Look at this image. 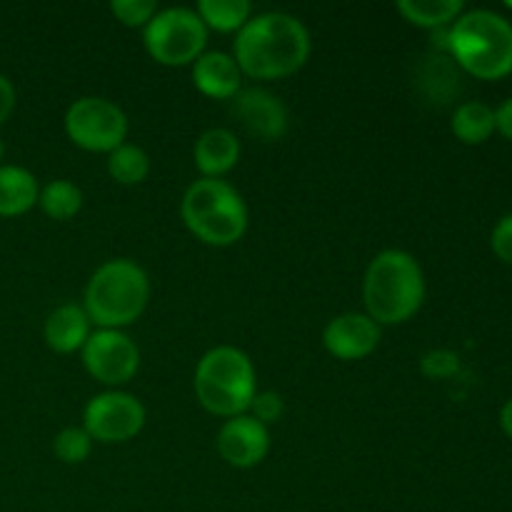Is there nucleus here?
Masks as SVG:
<instances>
[{
	"label": "nucleus",
	"mask_w": 512,
	"mask_h": 512,
	"mask_svg": "<svg viewBox=\"0 0 512 512\" xmlns=\"http://www.w3.org/2000/svg\"><path fill=\"white\" fill-rule=\"evenodd\" d=\"M38 205L50 220H70L83 208V190L70 180H50L40 188Z\"/></svg>",
	"instance_id": "nucleus-21"
},
{
	"label": "nucleus",
	"mask_w": 512,
	"mask_h": 512,
	"mask_svg": "<svg viewBox=\"0 0 512 512\" xmlns=\"http://www.w3.org/2000/svg\"><path fill=\"white\" fill-rule=\"evenodd\" d=\"M215 448L220 458L233 468H255L263 463L270 450V430L253 415H235L220 425Z\"/></svg>",
	"instance_id": "nucleus-11"
},
{
	"label": "nucleus",
	"mask_w": 512,
	"mask_h": 512,
	"mask_svg": "<svg viewBox=\"0 0 512 512\" xmlns=\"http://www.w3.org/2000/svg\"><path fill=\"white\" fill-rule=\"evenodd\" d=\"M463 10V0H398V13L410 25L428 30L450 28Z\"/></svg>",
	"instance_id": "nucleus-19"
},
{
	"label": "nucleus",
	"mask_w": 512,
	"mask_h": 512,
	"mask_svg": "<svg viewBox=\"0 0 512 512\" xmlns=\"http://www.w3.org/2000/svg\"><path fill=\"white\" fill-rule=\"evenodd\" d=\"M193 390L198 403L218 418L245 415L258 393L253 360L235 345H215L195 365Z\"/></svg>",
	"instance_id": "nucleus-5"
},
{
	"label": "nucleus",
	"mask_w": 512,
	"mask_h": 512,
	"mask_svg": "<svg viewBox=\"0 0 512 512\" xmlns=\"http://www.w3.org/2000/svg\"><path fill=\"white\" fill-rule=\"evenodd\" d=\"M233 58L255 80L288 78L308 63L310 33L303 20L283 10L253 15L235 35Z\"/></svg>",
	"instance_id": "nucleus-1"
},
{
	"label": "nucleus",
	"mask_w": 512,
	"mask_h": 512,
	"mask_svg": "<svg viewBox=\"0 0 512 512\" xmlns=\"http://www.w3.org/2000/svg\"><path fill=\"white\" fill-rule=\"evenodd\" d=\"M150 278L135 260H105L85 285L83 310L90 323L103 330H123L145 313Z\"/></svg>",
	"instance_id": "nucleus-4"
},
{
	"label": "nucleus",
	"mask_w": 512,
	"mask_h": 512,
	"mask_svg": "<svg viewBox=\"0 0 512 512\" xmlns=\"http://www.w3.org/2000/svg\"><path fill=\"white\" fill-rule=\"evenodd\" d=\"M143 43L155 63L183 68L205 53L208 28L195 8H165L143 28Z\"/></svg>",
	"instance_id": "nucleus-7"
},
{
	"label": "nucleus",
	"mask_w": 512,
	"mask_h": 512,
	"mask_svg": "<svg viewBox=\"0 0 512 512\" xmlns=\"http://www.w3.org/2000/svg\"><path fill=\"white\" fill-rule=\"evenodd\" d=\"M490 245H493V253L498 255L503 263L512 265V213L503 215V218L495 223L493 233H490Z\"/></svg>",
	"instance_id": "nucleus-27"
},
{
	"label": "nucleus",
	"mask_w": 512,
	"mask_h": 512,
	"mask_svg": "<svg viewBox=\"0 0 512 512\" xmlns=\"http://www.w3.org/2000/svg\"><path fill=\"white\" fill-rule=\"evenodd\" d=\"M83 365L98 383L108 388L130 383L140 368V350L123 330L98 328L83 345Z\"/></svg>",
	"instance_id": "nucleus-10"
},
{
	"label": "nucleus",
	"mask_w": 512,
	"mask_h": 512,
	"mask_svg": "<svg viewBox=\"0 0 512 512\" xmlns=\"http://www.w3.org/2000/svg\"><path fill=\"white\" fill-rule=\"evenodd\" d=\"M500 428L505 430V435L512 438V398L503 405V410H500Z\"/></svg>",
	"instance_id": "nucleus-30"
},
{
	"label": "nucleus",
	"mask_w": 512,
	"mask_h": 512,
	"mask_svg": "<svg viewBox=\"0 0 512 512\" xmlns=\"http://www.w3.org/2000/svg\"><path fill=\"white\" fill-rule=\"evenodd\" d=\"M90 318L83 310V305L65 303L58 305L45 320V343L53 353L70 355L75 350H83L85 340L90 338Z\"/></svg>",
	"instance_id": "nucleus-16"
},
{
	"label": "nucleus",
	"mask_w": 512,
	"mask_h": 512,
	"mask_svg": "<svg viewBox=\"0 0 512 512\" xmlns=\"http://www.w3.org/2000/svg\"><path fill=\"white\" fill-rule=\"evenodd\" d=\"M83 428L93 443H128L145 428V405L123 390H108L85 405Z\"/></svg>",
	"instance_id": "nucleus-9"
},
{
	"label": "nucleus",
	"mask_w": 512,
	"mask_h": 512,
	"mask_svg": "<svg viewBox=\"0 0 512 512\" xmlns=\"http://www.w3.org/2000/svg\"><path fill=\"white\" fill-rule=\"evenodd\" d=\"M380 325L365 313L335 315L323 330V345L338 360H363L378 348Z\"/></svg>",
	"instance_id": "nucleus-13"
},
{
	"label": "nucleus",
	"mask_w": 512,
	"mask_h": 512,
	"mask_svg": "<svg viewBox=\"0 0 512 512\" xmlns=\"http://www.w3.org/2000/svg\"><path fill=\"white\" fill-rule=\"evenodd\" d=\"M495 130L512 143V95L495 108Z\"/></svg>",
	"instance_id": "nucleus-28"
},
{
	"label": "nucleus",
	"mask_w": 512,
	"mask_h": 512,
	"mask_svg": "<svg viewBox=\"0 0 512 512\" xmlns=\"http://www.w3.org/2000/svg\"><path fill=\"white\" fill-rule=\"evenodd\" d=\"M193 158L203 178H223L238 165L240 140L228 128H208L195 140Z\"/></svg>",
	"instance_id": "nucleus-15"
},
{
	"label": "nucleus",
	"mask_w": 512,
	"mask_h": 512,
	"mask_svg": "<svg viewBox=\"0 0 512 512\" xmlns=\"http://www.w3.org/2000/svg\"><path fill=\"white\" fill-rule=\"evenodd\" d=\"M460 370V355L448 348H435L420 358V373L430 380L453 378Z\"/></svg>",
	"instance_id": "nucleus-25"
},
{
	"label": "nucleus",
	"mask_w": 512,
	"mask_h": 512,
	"mask_svg": "<svg viewBox=\"0 0 512 512\" xmlns=\"http://www.w3.org/2000/svg\"><path fill=\"white\" fill-rule=\"evenodd\" d=\"M158 10L155 0H113L110 3V13L128 28H145Z\"/></svg>",
	"instance_id": "nucleus-24"
},
{
	"label": "nucleus",
	"mask_w": 512,
	"mask_h": 512,
	"mask_svg": "<svg viewBox=\"0 0 512 512\" xmlns=\"http://www.w3.org/2000/svg\"><path fill=\"white\" fill-rule=\"evenodd\" d=\"M40 185L20 165H0V218H18L38 205Z\"/></svg>",
	"instance_id": "nucleus-17"
},
{
	"label": "nucleus",
	"mask_w": 512,
	"mask_h": 512,
	"mask_svg": "<svg viewBox=\"0 0 512 512\" xmlns=\"http://www.w3.org/2000/svg\"><path fill=\"white\" fill-rule=\"evenodd\" d=\"M180 215L190 233L205 245L228 248L248 230V205L223 178H200L183 193Z\"/></svg>",
	"instance_id": "nucleus-6"
},
{
	"label": "nucleus",
	"mask_w": 512,
	"mask_h": 512,
	"mask_svg": "<svg viewBox=\"0 0 512 512\" xmlns=\"http://www.w3.org/2000/svg\"><path fill=\"white\" fill-rule=\"evenodd\" d=\"M250 410H253V418L260 420L263 425L278 423L285 413V403L278 393L273 390H265V393H255L253 403H250Z\"/></svg>",
	"instance_id": "nucleus-26"
},
{
	"label": "nucleus",
	"mask_w": 512,
	"mask_h": 512,
	"mask_svg": "<svg viewBox=\"0 0 512 512\" xmlns=\"http://www.w3.org/2000/svg\"><path fill=\"white\" fill-rule=\"evenodd\" d=\"M365 315L383 325H403L423 308L425 275L408 250H380L363 278Z\"/></svg>",
	"instance_id": "nucleus-2"
},
{
	"label": "nucleus",
	"mask_w": 512,
	"mask_h": 512,
	"mask_svg": "<svg viewBox=\"0 0 512 512\" xmlns=\"http://www.w3.org/2000/svg\"><path fill=\"white\" fill-rule=\"evenodd\" d=\"M193 85L213 100H233L243 90V70L233 55L208 50L193 63Z\"/></svg>",
	"instance_id": "nucleus-14"
},
{
	"label": "nucleus",
	"mask_w": 512,
	"mask_h": 512,
	"mask_svg": "<svg viewBox=\"0 0 512 512\" xmlns=\"http://www.w3.org/2000/svg\"><path fill=\"white\" fill-rule=\"evenodd\" d=\"M108 175L120 185H140L150 175V155L135 143L118 145L108 153Z\"/></svg>",
	"instance_id": "nucleus-22"
},
{
	"label": "nucleus",
	"mask_w": 512,
	"mask_h": 512,
	"mask_svg": "<svg viewBox=\"0 0 512 512\" xmlns=\"http://www.w3.org/2000/svg\"><path fill=\"white\" fill-rule=\"evenodd\" d=\"M65 135L88 153H113L128 138V115L113 100L85 95L65 110Z\"/></svg>",
	"instance_id": "nucleus-8"
},
{
	"label": "nucleus",
	"mask_w": 512,
	"mask_h": 512,
	"mask_svg": "<svg viewBox=\"0 0 512 512\" xmlns=\"http://www.w3.org/2000/svg\"><path fill=\"white\" fill-rule=\"evenodd\" d=\"M3 155H5V145H3V138H0V160H3Z\"/></svg>",
	"instance_id": "nucleus-31"
},
{
	"label": "nucleus",
	"mask_w": 512,
	"mask_h": 512,
	"mask_svg": "<svg viewBox=\"0 0 512 512\" xmlns=\"http://www.w3.org/2000/svg\"><path fill=\"white\" fill-rule=\"evenodd\" d=\"M448 53L475 78H505L512 73V23L488 8L463 10L448 28Z\"/></svg>",
	"instance_id": "nucleus-3"
},
{
	"label": "nucleus",
	"mask_w": 512,
	"mask_h": 512,
	"mask_svg": "<svg viewBox=\"0 0 512 512\" xmlns=\"http://www.w3.org/2000/svg\"><path fill=\"white\" fill-rule=\"evenodd\" d=\"M15 108V88L3 73H0V125L10 118Z\"/></svg>",
	"instance_id": "nucleus-29"
},
{
	"label": "nucleus",
	"mask_w": 512,
	"mask_h": 512,
	"mask_svg": "<svg viewBox=\"0 0 512 512\" xmlns=\"http://www.w3.org/2000/svg\"><path fill=\"white\" fill-rule=\"evenodd\" d=\"M53 450L58 455V460H63L65 465H80L93 453V438H90L83 425L80 428L68 425V428H63L55 435Z\"/></svg>",
	"instance_id": "nucleus-23"
},
{
	"label": "nucleus",
	"mask_w": 512,
	"mask_h": 512,
	"mask_svg": "<svg viewBox=\"0 0 512 512\" xmlns=\"http://www.w3.org/2000/svg\"><path fill=\"white\" fill-rule=\"evenodd\" d=\"M195 13L200 15L205 28L218 30V33H238L253 18L248 0H200L195 5Z\"/></svg>",
	"instance_id": "nucleus-20"
},
{
	"label": "nucleus",
	"mask_w": 512,
	"mask_h": 512,
	"mask_svg": "<svg viewBox=\"0 0 512 512\" xmlns=\"http://www.w3.org/2000/svg\"><path fill=\"white\" fill-rule=\"evenodd\" d=\"M450 130L465 145H480L495 133V108L483 100H465L450 118Z\"/></svg>",
	"instance_id": "nucleus-18"
},
{
	"label": "nucleus",
	"mask_w": 512,
	"mask_h": 512,
	"mask_svg": "<svg viewBox=\"0 0 512 512\" xmlns=\"http://www.w3.org/2000/svg\"><path fill=\"white\" fill-rule=\"evenodd\" d=\"M233 115L255 138L273 143L288 130V108L278 95L263 88H245L233 98Z\"/></svg>",
	"instance_id": "nucleus-12"
}]
</instances>
